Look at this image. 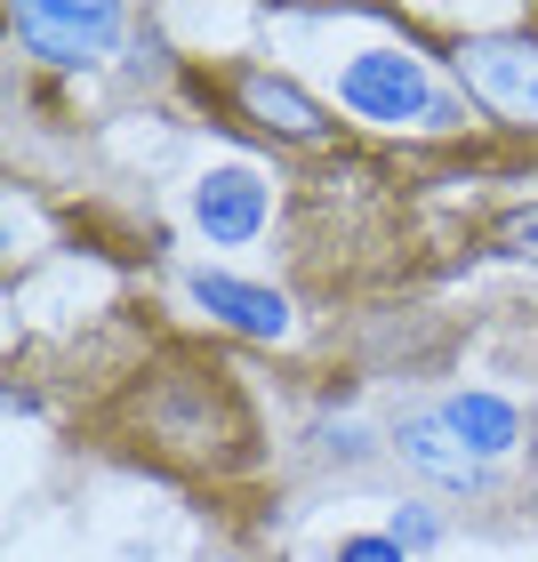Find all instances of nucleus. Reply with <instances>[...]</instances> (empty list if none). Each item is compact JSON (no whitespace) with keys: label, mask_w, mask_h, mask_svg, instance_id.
Returning a JSON list of instances; mask_svg holds the SVG:
<instances>
[{"label":"nucleus","mask_w":538,"mask_h":562,"mask_svg":"<svg viewBox=\"0 0 538 562\" xmlns=\"http://www.w3.org/2000/svg\"><path fill=\"white\" fill-rule=\"evenodd\" d=\"M394 450H402V467H418V474L434 482V491H458V498H482V491H491V467H482V458H474V450L442 426V411L402 418Z\"/></svg>","instance_id":"4"},{"label":"nucleus","mask_w":538,"mask_h":562,"mask_svg":"<svg viewBox=\"0 0 538 562\" xmlns=\"http://www.w3.org/2000/svg\"><path fill=\"white\" fill-rule=\"evenodd\" d=\"M338 562H410L386 530H362V539H338Z\"/></svg>","instance_id":"10"},{"label":"nucleus","mask_w":538,"mask_h":562,"mask_svg":"<svg viewBox=\"0 0 538 562\" xmlns=\"http://www.w3.org/2000/svg\"><path fill=\"white\" fill-rule=\"evenodd\" d=\"M322 442H329V458H346V467H354V458L370 450V434H362V426H329Z\"/></svg>","instance_id":"12"},{"label":"nucleus","mask_w":538,"mask_h":562,"mask_svg":"<svg viewBox=\"0 0 538 562\" xmlns=\"http://www.w3.org/2000/svg\"><path fill=\"white\" fill-rule=\"evenodd\" d=\"M386 539H394L402 554H418V547H434V539H442V522H434L426 506H402V515L386 522Z\"/></svg>","instance_id":"9"},{"label":"nucleus","mask_w":538,"mask_h":562,"mask_svg":"<svg viewBox=\"0 0 538 562\" xmlns=\"http://www.w3.org/2000/svg\"><path fill=\"white\" fill-rule=\"evenodd\" d=\"M498 249H506V258H538V210H515V217H506V225H498Z\"/></svg>","instance_id":"11"},{"label":"nucleus","mask_w":538,"mask_h":562,"mask_svg":"<svg viewBox=\"0 0 538 562\" xmlns=\"http://www.w3.org/2000/svg\"><path fill=\"white\" fill-rule=\"evenodd\" d=\"M210 562H234V554H210Z\"/></svg>","instance_id":"13"},{"label":"nucleus","mask_w":538,"mask_h":562,"mask_svg":"<svg viewBox=\"0 0 538 562\" xmlns=\"http://www.w3.org/2000/svg\"><path fill=\"white\" fill-rule=\"evenodd\" d=\"M186 290H193L201 314L225 322L234 338H266V346H273V338H290V329H298L290 297H281V290H258V281H234V273H193Z\"/></svg>","instance_id":"6"},{"label":"nucleus","mask_w":538,"mask_h":562,"mask_svg":"<svg viewBox=\"0 0 538 562\" xmlns=\"http://www.w3.org/2000/svg\"><path fill=\"white\" fill-rule=\"evenodd\" d=\"M442 426L482 458V467H491V458H506V450H523V411H515L506 394H482V386L450 394V402H442Z\"/></svg>","instance_id":"8"},{"label":"nucleus","mask_w":538,"mask_h":562,"mask_svg":"<svg viewBox=\"0 0 538 562\" xmlns=\"http://www.w3.org/2000/svg\"><path fill=\"white\" fill-rule=\"evenodd\" d=\"M242 113L258 121V130H273V137H290V145H314V137H329V113L305 97L290 72H242Z\"/></svg>","instance_id":"7"},{"label":"nucleus","mask_w":538,"mask_h":562,"mask_svg":"<svg viewBox=\"0 0 538 562\" xmlns=\"http://www.w3.org/2000/svg\"><path fill=\"white\" fill-rule=\"evenodd\" d=\"M121 24L130 16L113 0H65V9H16V41L48 65H97L121 41Z\"/></svg>","instance_id":"3"},{"label":"nucleus","mask_w":538,"mask_h":562,"mask_svg":"<svg viewBox=\"0 0 538 562\" xmlns=\"http://www.w3.org/2000/svg\"><path fill=\"white\" fill-rule=\"evenodd\" d=\"M338 105H346L354 121H378V130H402V121L450 130V121H458V105H450V97H434L426 65L410 57V48H362V57H346Z\"/></svg>","instance_id":"1"},{"label":"nucleus","mask_w":538,"mask_h":562,"mask_svg":"<svg viewBox=\"0 0 538 562\" xmlns=\"http://www.w3.org/2000/svg\"><path fill=\"white\" fill-rule=\"evenodd\" d=\"M458 81L491 121L538 130V33H482L458 48Z\"/></svg>","instance_id":"2"},{"label":"nucleus","mask_w":538,"mask_h":562,"mask_svg":"<svg viewBox=\"0 0 538 562\" xmlns=\"http://www.w3.org/2000/svg\"><path fill=\"white\" fill-rule=\"evenodd\" d=\"M193 225L210 234L217 249H242L266 234V177L258 169H210L193 186Z\"/></svg>","instance_id":"5"}]
</instances>
